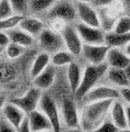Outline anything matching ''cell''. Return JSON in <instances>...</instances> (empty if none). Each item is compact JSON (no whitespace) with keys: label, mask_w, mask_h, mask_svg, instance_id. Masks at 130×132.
<instances>
[{"label":"cell","mask_w":130,"mask_h":132,"mask_svg":"<svg viewBox=\"0 0 130 132\" xmlns=\"http://www.w3.org/2000/svg\"><path fill=\"white\" fill-rule=\"evenodd\" d=\"M114 99L85 103L80 111V129L86 132L96 131L110 115V109Z\"/></svg>","instance_id":"obj_1"},{"label":"cell","mask_w":130,"mask_h":132,"mask_svg":"<svg viewBox=\"0 0 130 132\" xmlns=\"http://www.w3.org/2000/svg\"><path fill=\"white\" fill-rule=\"evenodd\" d=\"M109 70V64L106 62L98 65L88 64L83 68V75H82L81 83L78 88L74 96L78 100H82L83 97L87 95V92L91 90L94 87H96L102 79L106 75V72Z\"/></svg>","instance_id":"obj_2"},{"label":"cell","mask_w":130,"mask_h":132,"mask_svg":"<svg viewBox=\"0 0 130 132\" xmlns=\"http://www.w3.org/2000/svg\"><path fill=\"white\" fill-rule=\"evenodd\" d=\"M47 18H62L68 24L75 23L78 21L75 2L72 0H57L47 12Z\"/></svg>","instance_id":"obj_3"},{"label":"cell","mask_w":130,"mask_h":132,"mask_svg":"<svg viewBox=\"0 0 130 132\" xmlns=\"http://www.w3.org/2000/svg\"><path fill=\"white\" fill-rule=\"evenodd\" d=\"M38 108L48 117L50 121L52 129L55 132H59L62 130V117H60V109L57 105L56 100L50 95H42L39 101Z\"/></svg>","instance_id":"obj_4"},{"label":"cell","mask_w":130,"mask_h":132,"mask_svg":"<svg viewBox=\"0 0 130 132\" xmlns=\"http://www.w3.org/2000/svg\"><path fill=\"white\" fill-rule=\"evenodd\" d=\"M97 10H98L99 22H101V27L105 32L113 31L115 23L120 18V16H122L124 14L121 6L119 5L118 0L112 5L97 8Z\"/></svg>","instance_id":"obj_5"},{"label":"cell","mask_w":130,"mask_h":132,"mask_svg":"<svg viewBox=\"0 0 130 132\" xmlns=\"http://www.w3.org/2000/svg\"><path fill=\"white\" fill-rule=\"evenodd\" d=\"M60 117H62V123L66 129L70 130L80 129V111L74 100L70 98L63 99L60 105Z\"/></svg>","instance_id":"obj_6"},{"label":"cell","mask_w":130,"mask_h":132,"mask_svg":"<svg viewBox=\"0 0 130 132\" xmlns=\"http://www.w3.org/2000/svg\"><path fill=\"white\" fill-rule=\"evenodd\" d=\"M38 43L42 51H46L48 54H54L55 51L60 50L65 48L64 41H63L62 33H57L50 30L49 27H46L42 32L37 37Z\"/></svg>","instance_id":"obj_7"},{"label":"cell","mask_w":130,"mask_h":132,"mask_svg":"<svg viewBox=\"0 0 130 132\" xmlns=\"http://www.w3.org/2000/svg\"><path fill=\"white\" fill-rule=\"evenodd\" d=\"M41 96H42L41 89L37 87H32L27 90L25 95L21 96V97H14L10 101L15 104L16 106H18L26 114H29V113L38 108Z\"/></svg>","instance_id":"obj_8"},{"label":"cell","mask_w":130,"mask_h":132,"mask_svg":"<svg viewBox=\"0 0 130 132\" xmlns=\"http://www.w3.org/2000/svg\"><path fill=\"white\" fill-rule=\"evenodd\" d=\"M62 37H63V41H64L65 49H67L75 57L81 56L82 48H83V41L80 37L75 25L67 24V26L62 32Z\"/></svg>","instance_id":"obj_9"},{"label":"cell","mask_w":130,"mask_h":132,"mask_svg":"<svg viewBox=\"0 0 130 132\" xmlns=\"http://www.w3.org/2000/svg\"><path fill=\"white\" fill-rule=\"evenodd\" d=\"M80 37H81L83 43L87 45H102L105 43V32L102 27L90 26L85 23L78 22L75 24Z\"/></svg>","instance_id":"obj_10"},{"label":"cell","mask_w":130,"mask_h":132,"mask_svg":"<svg viewBox=\"0 0 130 132\" xmlns=\"http://www.w3.org/2000/svg\"><path fill=\"white\" fill-rule=\"evenodd\" d=\"M110 47L106 43L102 45H87L83 43L81 56L88 64L98 65L106 62V55Z\"/></svg>","instance_id":"obj_11"},{"label":"cell","mask_w":130,"mask_h":132,"mask_svg":"<svg viewBox=\"0 0 130 132\" xmlns=\"http://www.w3.org/2000/svg\"><path fill=\"white\" fill-rule=\"evenodd\" d=\"M120 98V90L113 86H96L87 92L82 100L85 103L99 101L105 99H118Z\"/></svg>","instance_id":"obj_12"},{"label":"cell","mask_w":130,"mask_h":132,"mask_svg":"<svg viewBox=\"0 0 130 132\" xmlns=\"http://www.w3.org/2000/svg\"><path fill=\"white\" fill-rule=\"evenodd\" d=\"M77 13H78V21L90 26L101 27L98 10L93 4L88 2H75Z\"/></svg>","instance_id":"obj_13"},{"label":"cell","mask_w":130,"mask_h":132,"mask_svg":"<svg viewBox=\"0 0 130 132\" xmlns=\"http://www.w3.org/2000/svg\"><path fill=\"white\" fill-rule=\"evenodd\" d=\"M31 125V132H45V131H54L52 125L48 117L40 111L39 108L34 109L27 114Z\"/></svg>","instance_id":"obj_14"},{"label":"cell","mask_w":130,"mask_h":132,"mask_svg":"<svg viewBox=\"0 0 130 132\" xmlns=\"http://www.w3.org/2000/svg\"><path fill=\"white\" fill-rule=\"evenodd\" d=\"M110 116L113 120V122L117 124V126L120 129V131L128 130L127 125V115H126V106L123 101L120 98L114 99L112 103L110 109Z\"/></svg>","instance_id":"obj_15"},{"label":"cell","mask_w":130,"mask_h":132,"mask_svg":"<svg viewBox=\"0 0 130 132\" xmlns=\"http://www.w3.org/2000/svg\"><path fill=\"white\" fill-rule=\"evenodd\" d=\"M18 26L37 39L38 35L47 27V24L43 21H41L40 18H38L37 16L29 14V15L24 16Z\"/></svg>","instance_id":"obj_16"},{"label":"cell","mask_w":130,"mask_h":132,"mask_svg":"<svg viewBox=\"0 0 130 132\" xmlns=\"http://www.w3.org/2000/svg\"><path fill=\"white\" fill-rule=\"evenodd\" d=\"M106 63L109 64V67L126 68L130 63V57L126 54L123 48L110 47L106 55Z\"/></svg>","instance_id":"obj_17"},{"label":"cell","mask_w":130,"mask_h":132,"mask_svg":"<svg viewBox=\"0 0 130 132\" xmlns=\"http://www.w3.org/2000/svg\"><path fill=\"white\" fill-rule=\"evenodd\" d=\"M82 75H83V68L75 60H73L66 66V79H67L70 90L73 93L78 90L80 83H81Z\"/></svg>","instance_id":"obj_18"},{"label":"cell","mask_w":130,"mask_h":132,"mask_svg":"<svg viewBox=\"0 0 130 132\" xmlns=\"http://www.w3.org/2000/svg\"><path fill=\"white\" fill-rule=\"evenodd\" d=\"M55 79H56V67L52 64H49L39 75L33 79V83L34 87L41 90H46L55 83Z\"/></svg>","instance_id":"obj_19"},{"label":"cell","mask_w":130,"mask_h":132,"mask_svg":"<svg viewBox=\"0 0 130 132\" xmlns=\"http://www.w3.org/2000/svg\"><path fill=\"white\" fill-rule=\"evenodd\" d=\"M2 115H4L16 129H18L22 120H23L27 114L24 111H22L18 106H16L15 104L9 101V103H6V105L2 108Z\"/></svg>","instance_id":"obj_20"},{"label":"cell","mask_w":130,"mask_h":132,"mask_svg":"<svg viewBox=\"0 0 130 132\" xmlns=\"http://www.w3.org/2000/svg\"><path fill=\"white\" fill-rule=\"evenodd\" d=\"M107 81L111 83V86L121 89L124 87H130V82L127 74L124 72V68H115V67H109L106 72Z\"/></svg>","instance_id":"obj_21"},{"label":"cell","mask_w":130,"mask_h":132,"mask_svg":"<svg viewBox=\"0 0 130 132\" xmlns=\"http://www.w3.org/2000/svg\"><path fill=\"white\" fill-rule=\"evenodd\" d=\"M8 38H9L10 42H15L18 45H22L24 47H31L34 43L35 38L32 37L31 34H29L27 32H25L24 30H22L20 26L14 27L12 30H8L6 31Z\"/></svg>","instance_id":"obj_22"},{"label":"cell","mask_w":130,"mask_h":132,"mask_svg":"<svg viewBox=\"0 0 130 132\" xmlns=\"http://www.w3.org/2000/svg\"><path fill=\"white\" fill-rule=\"evenodd\" d=\"M49 64H50V54L46 53V51H41L38 54L35 58L33 59L31 67H30V76L32 78V80L37 75H39Z\"/></svg>","instance_id":"obj_23"},{"label":"cell","mask_w":130,"mask_h":132,"mask_svg":"<svg viewBox=\"0 0 130 132\" xmlns=\"http://www.w3.org/2000/svg\"><path fill=\"white\" fill-rule=\"evenodd\" d=\"M130 41V33H118L110 31L105 33V43L109 47L123 48Z\"/></svg>","instance_id":"obj_24"},{"label":"cell","mask_w":130,"mask_h":132,"mask_svg":"<svg viewBox=\"0 0 130 132\" xmlns=\"http://www.w3.org/2000/svg\"><path fill=\"white\" fill-rule=\"evenodd\" d=\"M74 58L75 56L73 54L70 53L67 49L63 48L50 55V64H52L55 67H64L73 62Z\"/></svg>","instance_id":"obj_25"},{"label":"cell","mask_w":130,"mask_h":132,"mask_svg":"<svg viewBox=\"0 0 130 132\" xmlns=\"http://www.w3.org/2000/svg\"><path fill=\"white\" fill-rule=\"evenodd\" d=\"M57 0H30V14L39 15L47 13Z\"/></svg>","instance_id":"obj_26"},{"label":"cell","mask_w":130,"mask_h":132,"mask_svg":"<svg viewBox=\"0 0 130 132\" xmlns=\"http://www.w3.org/2000/svg\"><path fill=\"white\" fill-rule=\"evenodd\" d=\"M26 50V47L18 45L15 42H9L5 47V54H6L7 58L9 59H17L21 56H23Z\"/></svg>","instance_id":"obj_27"},{"label":"cell","mask_w":130,"mask_h":132,"mask_svg":"<svg viewBox=\"0 0 130 132\" xmlns=\"http://www.w3.org/2000/svg\"><path fill=\"white\" fill-rule=\"evenodd\" d=\"M24 16L25 15L14 14V15L5 18V20H0V30L1 31H8V30H12L14 27H17Z\"/></svg>","instance_id":"obj_28"},{"label":"cell","mask_w":130,"mask_h":132,"mask_svg":"<svg viewBox=\"0 0 130 132\" xmlns=\"http://www.w3.org/2000/svg\"><path fill=\"white\" fill-rule=\"evenodd\" d=\"M113 31L118 33H130V15L123 14L122 16H120Z\"/></svg>","instance_id":"obj_29"},{"label":"cell","mask_w":130,"mask_h":132,"mask_svg":"<svg viewBox=\"0 0 130 132\" xmlns=\"http://www.w3.org/2000/svg\"><path fill=\"white\" fill-rule=\"evenodd\" d=\"M15 14L29 15L30 14V0H9Z\"/></svg>","instance_id":"obj_30"},{"label":"cell","mask_w":130,"mask_h":132,"mask_svg":"<svg viewBox=\"0 0 130 132\" xmlns=\"http://www.w3.org/2000/svg\"><path fill=\"white\" fill-rule=\"evenodd\" d=\"M67 22L62 20V18H49L47 27H49L52 31L57 32V33H62L64 31V29L67 26Z\"/></svg>","instance_id":"obj_31"},{"label":"cell","mask_w":130,"mask_h":132,"mask_svg":"<svg viewBox=\"0 0 130 132\" xmlns=\"http://www.w3.org/2000/svg\"><path fill=\"white\" fill-rule=\"evenodd\" d=\"M118 131H120V129L113 122V120L111 119L110 115L105 119V121L98 126L97 130H96V132H118Z\"/></svg>","instance_id":"obj_32"},{"label":"cell","mask_w":130,"mask_h":132,"mask_svg":"<svg viewBox=\"0 0 130 132\" xmlns=\"http://www.w3.org/2000/svg\"><path fill=\"white\" fill-rule=\"evenodd\" d=\"M14 14L15 12L9 0H0V20H5Z\"/></svg>","instance_id":"obj_33"},{"label":"cell","mask_w":130,"mask_h":132,"mask_svg":"<svg viewBox=\"0 0 130 132\" xmlns=\"http://www.w3.org/2000/svg\"><path fill=\"white\" fill-rule=\"evenodd\" d=\"M17 129L8 121L5 116L0 117V132H15Z\"/></svg>","instance_id":"obj_34"},{"label":"cell","mask_w":130,"mask_h":132,"mask_svg":"<svg viewBox=\"0 0 130 132\" xmlns=\"http://www.w3.org/2000/svg\"><path fill=\"white\" fill-rule=\"evenodd\" d=\"M119 90H120V99L126 103V105H130V87H124Z\"/></svg>","instance_id":"obj_35"},{"label":"cell","mask_w":130,"mask_h":132,"mask_svg":"<svg viewBox=\"0 0 130 132\" xmlns=\"http://www.w3.org/2000/svg\"><path fill=\"white\" fill-rule=\"evenodd\" d=\"M17 131L18 132H31V125H30V120H29V116H27V115L22 120Z\"/></svg>","instance_id":"obj_36"},{"label":"cell","mask_w":130,"mask_h":132,"mask_svg":"<svg viewBox=\"0 0 130 132\" xmlns=\"http://www.w3.org/2000/svg\"><path fill=\"white\" fill-rule=\"evenodd\" d=\"M117 0H94L93 5L96 8H101V7H105V6H109V5H112Z\"/></svg>","instance_id":"obj_37"},{"label":"cell","mask_w":130,"mask_h":132,"mask_svg":"<svg viewBox=\"0 0 130 132\" xmlns=\"http://www.w3.org/2000/svg\"><path fill=\"white\" fill-rule=\"evenodd\" d=\"M118 2L122 8L123 13L130 15V0H118Z\"/></svg>","instance_id":"obj_38"},{"label":"cell","mask_w":130,"mask_h":132,"mask_svg":"<svg viewBox=\"0 0 130 132\" xmlns=\"http://www.w3.org/2000/svg\"><path fill=\"white\" fill-rule=\"evenodd\" d=\"M9 38H8L6 31H1L0 30V46L1 47H6L9 43Z\"/></svg>","instance_id":"obj_39"},{"label":"cell","mask_w":130,"mask_h":132,"mask_svg":"<svg viewBox=\"0 0 130 132\" xmlns=\"http://www.w3.org/2000/svg\"><path fill=\"white\" fill-rule=\"evenodd\" d=\"M126 115H127V125L130 131V105H126Z\"/></svg>","instance_id":"obj_40"},{"label":"cell","mask_w":130,"mask_h":132,"mask_svg":"<svg viewBox=\"0 0 130 132\" xmlns=\"http://www.w3.org/2000/svg\"><path fill=\"white\" fill-rule=\"evenodd\" d=\"M5 105H6V98L4 96H0V111H2Z\"/></svg>","instance_id":"obj_41"},{"label":"cell","mask_w":130,"mask_h":132,"mask_svg":"<svg viewBox=\"0 0 130 132\" xmlns=\"http://www.w3.org/2000/svg\"><path fill=\"white\" fill-rule=\"evenodd\" d=\"M123 50L126 51V54H127V55H128V56L130 57V41H129L128 43H127L126 46L123 47Z\"/></svg>","instance_id":"obj_42"},{"label":"cell","mask_w":130,"mask_h":132,"mask_svg":"<svg viewBox=\"0 0 130 132\" xmlns=\"http://www.w3.org/2000/svg\"><path fill=\"white\" fill-rule=\"evenodd\" d=\"M124 72H126V74H127V78H128L129 82H130V63L128 64V66H127V67L124 68Z\"/></svg>","instance_id":"obj_43"},{"label":"cell","mask_w":130,"mask_h":132,"mask_svg":"<svg viewBox=\"0 0 130 132\" xmlns=\"http://www.w3.org/2000/svg\"><path fill=\"white\" fill-rule=\"evenodd\" d=\"M74 2H88V4H93L94 0H72Z\"/></svg>","instance_id":"obj_44"},{"label":"cell","mask_w":130,"mask_h":132,"mask_svg":"<svg viewBox=\"0 0 130 132\" xmlns=\"http://www.w3.org/2000/svg\"><path fill=\"white\" fill-rule=\"evenodd\" d=\"M2 53H5V47H1V46H0V55H1Z\"/></svg>","instance_id":"obj_45"}]
</instances>
